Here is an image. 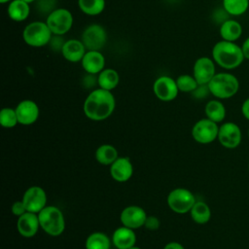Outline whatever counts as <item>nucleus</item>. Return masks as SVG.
I'll list each match as a JSON object with an SVG mask.
<instances>
[{"mask_svg": "<svg viewBox=\"0 0 249 249\" xmlns=\"http://www.w3.org/2000/svg\"><path fill=\"white\" fill-rule=\"evenodd\" d=\"M115 97L110 90L96 89L84 102V113L92 121H103L111 116L115 109Z\"/></svg>", "mask_w": 249, "mask_h": 249, "instance_id": "nucleus-1", "label": "nucleus"}, {"mask_svg": "<svg viewBox=\"0 0 249 249\" xmlns=\"http://www.w3.org/2000/svg\"><path fill=\"white\" fill-rule=\"evenodd\" d=\"M212 59L220 67L226 70H232L240 66L245 58L241 46L235 42L221 40L213 46Z\"/></svg>", "mask_w": 249, "mask_h": 249, "instance_id": "nucleus-2", "label": "nucleus"}, {"mask_svg": "<svg viewBox=\"0 0 249 249\" xmlns=\"http://www.w3.org/2000/svg\"><path fill=\"white\" fill-rule=\"evenodd\" d=\"M207 86L212 95L218 99H228L237 93L239 81L231 73L220 72L215 74Z\"/></svg>", "mask_w": 249, "mask_h": 249, "instance_id": "nucleus-3", "label": "nucleus"}, {"mask_svg": "<svg viewBox=\"0 0 249 249\" xmlns=\"http://www.w3.org/2000/svg\"><path fill=\"white\" fill-rule=\"evenodd\" d=\"M40 228L49 235L57 236L65 229V220L61 210L55 206H46L38 213Z\"/></svg>", "mask_w": 249, "mask_h": 249, "instance_id": "nucleus-4", "label": "nucleus"}, {"mask_svg": "<svg viewBox=\"0 0 249 249\" xmlns=\"http://www.w3.org/2000/svg\"><path fill=\"white\" fill-rule=\"evenodd\" d=\"M53 33L43 21H33L25 26L22 32L23 41L30 47H44L50 43Z\"/></svg>", "mask_w": 249, "mask_h": 249, "instance_id": "nucleus-5", "label": "nucleus"}, {"mask_svg": "<svg viewBox=\"0 0 249 249\" xmlns=\"http://www.w3.org/2000/svg\"><path fill=\"white\" fill-rule=\"evenodd\" d=\"M46 23L51 29L53 35L62 36L71 29L73 25V16L67 9H54L48 15Z\"/></svg>", "mask_w": 249, "mask_h": 249, "instance_id": "nucleus-6", "label": "nucleus"}, {"mask_svg": "<svg viewBox=\"0 0 249 249\" xmlns=\"http://www.w3.org/2000/svg\"><path fill=\"white\" fill-rule=\"evenodd\" d=\"M195 203L196 198L193 193L184 188L172 190L167 196V204L169 208L178 214L190 212Z\"/></svg>", "mask_w": 249, "mask_h": 249, "instance_id": "nucleus-7", "label": "nucleus"}, {"mask_svg": "<svg viewBox=\"0 0 249 249\" xmlns=\"http://www.w3.org/2000/svg\"><path fill=\"white\" fill-rule=\"evenodd\" d=\"M217 123L205 118L197 121L192 128L193 138L200 144H209L218 138Z\"/></svg>", "mask_w": 249, "mask_h": 249, "instance_id": "nucleus-8", "label": "nucleus"}, {"mask_svg": "<svg viewBox=\"0 0 249 249\" xmlns=\"http://www.w3.org/2000/svg\"><path fill=\"white\" fill-rule=\"evenodd\" d=\"M81 41L88 51H100L107 41V33L99 24L89 25L82 33Z\"/></svg>", "mask_w": 249, "mask_h": 249, "instance_id": "nucleus-9", "label": "nucleus"}, {"mask_svg": "<svg viewBox=\"0 0 249 249\" xmlns=\"http://www.w3.org/2000/svg\"><path fill=\"white\" fill-rule=\"evenodd\" d=\"M242 138L240 127L231 122L224 123L219 126L218 140L220 144L228 149H234L239 146Z\"/></svg>", "mask_w": 249, "mask_h": 249, "instance_id": "nucleus-10", "label": "nucleus"}, {"mask_svg": "<svg viewBox=\"0 0 249 249\" xmlns=\"http://www.w3.org/2000/svg\"><path fill=\"white\" fill-rule=\"evenodd\" d=\"M28 212L39 213L47 206V194L39 186H32L28 188L21 199Z\"/></svg>", "mask_w": 249, "mask_h": 249, "instance_id": "nucleus-11", "label": "nucleus"}, {"mask_svg": "<svg viewBox=\"0 0 249 249\" xmlns=\"http://www.w3.org/2000/svg\"><path fill=\"white\" fill-rule=\"evenodd\" d=\"M155 95L161 101H171L178 95L179 89L176 81L168 76L159 77L153 85Z\"/></svg>", "mask_w": 249, "mask_h": 249, "instance_id": "nucleus-12", "label": "nucleus"}, {"mask_svg": "<svg viewBox=\"0 0 249 249\" xmlns=\"http://www.w3.org/2000/svg\"><path fill=\"white\" fill-rule=\"evenodd\" d=\"M212 58L201 56L197 58L194 64L193 76L198 85H208L216 74V66Z\"/></svg>", "mask_w": 249, "mask_h": 249, "instance_id": "nucleus-13", "label": "nucleus"}, {"mask_svg": "<svg viewBox=\"0 0 249 249\" xmlns=\"http://www.w3.org/2000/svg\"><path fill=\"white\" fill-rule=\"evenodd\" d=\"M120 219L123 226L134 230L144 226L147 219V214L142 207L137 205H129L122 211Z\"/></svg>", "mask_w": 249, "mask_h": 249, "instance_id": "nucleus-14", "label": "nucleus"}, {"mask_svg": "<svg viewBox=\"0 0 249 249\" xmlns=\"http://www.w3.org/2000/svg\"><path fill=\"white\" fill-rule=\"evenodd\" d=\"M16 112L18 124L23 125L32 124L39 118V107L34 101L30 99L20 101L16 108Z\"/></svg>", "mask_w": 249, "mask_h": 249, "instance_id": "nucleus-15", "label": "nucleus"}, {"mask_svg": "<svg viewBox=\"0 0 249 249\" xmlns=\"http://www.w3.org/2000/svg\"><path fill=\"white\" fill-rule=\"evenodd\" d=\"M18 231L20 235L23 237H32L34 236L40 227L39 217L37 213L33 212H25L21 216L18 217L17 222Z\"/></svg>", "mask_w": 249, "mask_h": 249, "instance_id": "nucleus-16", "label": "nucleus"}, {"mask_svg": "<svg viewBox=\"0 0 249 249\" xmlns=\"http://www.w3.org/2000/svg\"><path fill=\"white\" fill-rule=\"evenodd\" d=\"M110 173L117 182H125L129 180L133 174V165L127 158H118L110 167Z\"/></svg>", "mask_w": 249, "mask_h": 249, "instance_id": "nucleus-17", "label": "nucleus"}, {"mask_svg": "<svg viewBox=\"0 0 249 249\" xmlns=\"http://www.w3.org/2000/svg\"><path fill=\"white\" fill-rule=\"evenodd\" d=\"M82 67L89 74H99L105 66V57L100 51H88L81 60Z\"/></svg>", "mask_w": 249, "mask_h": 249, "instance_id": "nucleus-18", "label": "nucleus"}, {"mask_svg": "<svg viewBox=\"0 0 249 249\" xmlns=\"http://www.w3.org/2000/svg\"><path fill=\"white\" fill-rule=\"evenodd\" d=\"M86 50L87 49L81 40L70 39L65 41L61 53L66 60L70 62H78L83 59L85 53H87Z\"/></svg>", "mask_w": 249, "mask_h": 249, "instance_id": "nucleus-19", "label": "nucleus"}, {"mask_svg": "<svg viewBox=\"0 0 249 249\" xmlns=\"http://www.w3.org/2000/svg\"><path fill=\"white\" fill-rule=\"evenodd\" d=\"M112 240L116 248L128 249L135 245L136 235L132 229L122 226L113 232Z\"/></svg>", "mask_w": 249, "mask_h": 249, "instance_id": "nucleus-20", "label": "nucleus"}, {"mask_svg": "<svg viewBox=\"0 0 249 249\" xmlns=\"http://www.w3.org/2000/svg\"><path fill=\"white\" fill-rule=\"evenodd\" d=\"M242 25L235 19L228 18L220 25V36L222 40L236 42L242 35Z\"/></svg>", "mask_w": 249, "mask_h": 249, "instance_id": "nucleus-21", "label": "nucleus"}, {"mask_svg": "<svg viewBox=\"0 0 249 249\" xmlns=\"http://www.w3.org/2000/svg\"><path fill=\"white\" fill-rule=\"evenodd\" d=\"M30 13L29 3L24 0H12L8 6V16L15 21L25 20Z\"/></svg>", "mask_w": 249, "mask_h": 249, "instance_id": "nucleus-22", "label": "nucleus"}, {"mask_svg": "<svg viewBox=\"0 0 249 249\" xmlns=\"http://www.w3.org/2000/svg\"><path fill=\"white\" fill-rule=\"evenodd\" d=\"M120 82V76L119 73L112 68H106L103 69L97 77V85L100 89H106V90H112L114 89Z\"/></svg>", "mask_w": 249, "mask_h": 249, "instance_id": "nucleus-23", "label": "nucleus"}, {"mask_svg": "<svg viewBox=\"0 0 249 249\" xmlns=\"http://www.w3.org/2000/svg\"><path fill=\"white\" fill-rule=\"evenodd\" d=\"M204 112L207 119L217 124L221 123L226 118V108L224 104L218 99L208 101L205 105Z\"/></svg>", "mask_w": 249, "mask_h": 249, "instance_id": "nucleus-24", "label": "nucleus"}, {"mask_svg": "<svg viewBox=\"0 0 249 249\" xmlns=\"http://www.w3.org/2000/svg\"><path fill=\"white\" fill-rule=\"evenodd\" d=\"M118 158L119 156L117 149L109 144L99 146L95 152L96 160L103 165H111Z\"/></svg>", "mask_w": 249, "mask_h": 249, "instance_id": "nucleus-25", "label": "nucleus"}, {"mask_svg": "<svg viewBox=\"0 0 249 249\" xmlns=\"http://www.w3.org/2000/svg\"><path fill=\"white\" fill-rule=\"evenodd\" d=\"M190 213L193 221L199 225L208 223L211 218V210L209 206L203 201H196Z\"/></svg>", "mask_w": 249, "mask_h": 249, "instance_id": "nucleus-26", "label": "nucleus"}, {"mask_svg": "<svg viewBox=\"0 0 249 249\" xmlns=\"http://www.w3.org/2000/svg\"><path fill=\"white\" fill-rule=\"evenodd\" d=\"M222 5L229 16L238 17L247 12L249 8V0H223Z\"/></svg>", "mask_w": 249, "mask_h": 249, "instance_id": "nucleus-27", "label": "nucleus"}, {"mask_svg": "<svg viewBox=\"0 0 249 249\" xmlns=\"http://www.w3.org/2000/svg\"><path fill=\"white\" fill-rule=\"evenodd\" d=\"M110 239L103 232H93L86 240V249H110Z\"/></svg>", "mask_w": 249, "mask_h": 249, "instance_id": "nucleus-28", "label": "nucleus"}, {"mask_svg": "<svg viewBox=\"0 0 249 249\" xmlns=\"http://www.w3.org/2000/svg\"><path fill=\"white\" fill-rule=\"evenodd\" d=\"M80 10L88 16H97L105 8V0H78Z\"/></svg>", "mask_w": 249, "mask_h": 249, "instance_id": "nucleus-29", "label": "nucleus"}, {"mask_svg": "<svg viewBox=\"0 0 249 249\" xmlns=\"http://www.w3.org/2000/svg\"><path fill=\"white\" fill-rule=\"evenodd\" d=\"M175 81L179 91L182 92H193L198 87L196 80L195 79L194 76L191 75H180Z\"/></svg>", "mask_w": 249, "mask_h": 249, "instance_id": "nucleus-30", "label": "nucleus"}, {"mask_svg": "<svg viewBox=\"0 0 249 249\" xmlns=\"http://www.w3.org/2000/svg\"><path fill=\"white\" fill-rule=\"evenodd\" d=\"M0 124L2 126L7 128H12L18 124L16 109L13 108H3L0 112Z\"/></svg>", "mask_w": 249, "mask_h": 249, "instance_id": "nucleus-31", "label": "nucleus"}, {"mask_svg": "<svg viewBox=\"0 0 249 249\" xmlns=\"http://www.w3.org/2000/svg\"><path fill=\"white\" fill-rule=\"evenodd\" d=\"M144 227L149 231H157L160 228V220L155 216H147Z\"/></svg>", "mask_w": 249, "mask_h": 249, "instance_id": "nucleus-32", "label": "nucleus"}, {"mask_svg": "<svg viewBox=\"0 0 249 249\" xmlns=\"http://www.w3.org/2000/svg\"><path fill=\"white\" fill-rule=\"evenodd\" d=\"M64 43H65V41H63V38L60 35H53L49 44L53 50L61 51Z\"/></svg>", "mask_w": 249, "mask_h": 249, "instance_id": "nucleus-33", "label": "nucleus"}, {"mask_svg": "<svg viewBox=\"0 0 249 249\" xmlns=\"http://www.w3.org/2000/svg\"><path fill=\"white\" fill-rule=\"evenodd\" d=\"M25 212H27V210H26V207H25V205H24L22 200L16 201L15 203H13V205H12V213L15 216L19 217L22 214H24Z\"/></svg>", "mask_w": 249, "mask_h": 249, "instance_id": "nucleus-34", "label": "nucleus"}, {"mask_svg": "<svg viewBox=\"0 0 249 249\" xmlns=\"http://www.w3.org/2000/svg\"><path fill=\"white\" fill-rule=\"evenodd\" d=\"M38 1V6L42 12H49L52 13L53 9V0H37Z\"/></svg>", "mask_w": 249, "mask_h": 249, "instance_id": "nucleus-35", "label": "nucleus"}, {"mask_svg": "<svg viewBox=\"0 0 249 249\" xmlns=\"http://www.w3.org/2000/svg\"><path fill=\"white\" fill-rule=\"evenodd\" d=\"M192 93L197 98H202L205 97L207 93H210V91L207 85H198V87Z\"/></svg>", "mask_w": 249, "mask_h": 249, "instance_id": "nucleus-36", "label": "nucleus"}, {"mask_svg": "<svg viewBox=\"0 0 249 249\" xmlns=\"http://www.w3.org/2000/svg\"><path fill=\"white\" fill-rule=\"evenodd\" d=\"M241 50H242L244 58L249 60V36L243 41V43L241 45Z\"/></svg>", "mask_w": 249, "mask_h": 249, "instance_id": "nucleus-37", "label": "nucleus"}, {"mask_svg": "<svg viewBox=\"0 0 249 249\" xmlns=\"http://www.w3.org/2000/svg\"><path fill=\"white\" fill-rule=\"evenodd\" d=\"M241 113L245 119L249 120V97L243 101L241 105Z\"/></svg>", "mask_w": 249, "mask_h": 249, "instance_id": "nucleus-38", "label": "nucleus"}, {"mask_svg": "<svg viewBox=\"0 0 249 249\" xmlns=\"http://www.w3.org/2000/svg\"><path fill=\"white\" fill-rule=\"evenodd\" d=\"M163 249H185V248H184L183 245L180 244L179 242L172 241V242L167 243V244L163 247Z\"/></svg>", "mask_w": 249, "mask_h": 249, "instance_id": "nucleus-39", "label": "nucleus"}, {"mask_svg": "<svg viewBox=\"0 0 249 249\" xmlns=\"http://www.w3.org/2000/svg\"><path fill=\"white\" fill-rule=\"evenodd\" d=\"M12 0H0L1 4H6V3H10Z\"/></svg>", "mask_w": 249, "mask_h": 249, "instance_id": "nucleus-40", "label": "nucleus"}, {"mask_svg": "<svg viewBox=\"0 0 249 249\" xmlns=\"http://www.w3.org/2000/svg\"><path fill=\"white\" fill-rule=\"evenodd\" d=\"M128 249H141V248H139V247H137V246H132V247H130V248H128Z\"/></svg>", "mask_w": 249, "mask_h": 249, "instance_id": "nucleus-41", "label": "nucleus"}, {"mask_svg": "<svg viewBox=\"0 0 249 249\" xmlns=\"http://www.w3.org/2000/svg\"><path fill=\"white\" fill-rule=\"evenodd\" d=\"M24 1H26L28 3H31V2H34V1H37V0H24Z\"/></svg>", "mask_w": 249, "mask_h": 249, "instance_id": "nucleus-42", "label": "nucleus"}, {"mask_svg": "<svg viewBox=\"0 0 249 249\" xmlns=\"http://www.w3.org/2000/svg\"><path fill=\"white\" fill-rule=\"evenodd\" d=\"M248 136H249V128H248Z\"/></svg>", "mask_w": 249, "mask_h": 249, "instance_id": "nucleus-43", "label": "nucleus"}, {"mask_svg": "<svg viewBox=\"0 0 249 249\" xmlns=\"http://www.w3.org/2000/svg\"><path fill=\"white\" fill-rule=\"evenodd\" d=\"M248 168H249V163H248Z\"/></svg>", "mask_w": 249, "mask_h": 249, "instance_id": "nucleus-44", "label": "nucleus"}]
</instances>
